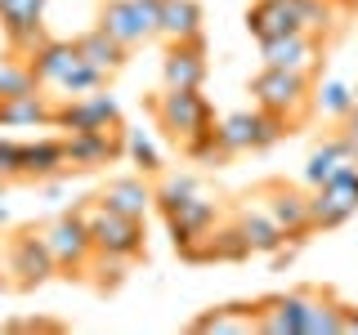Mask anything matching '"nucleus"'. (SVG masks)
I'll return each mask as SVG.
<instances>
[{
	"label": "nucleus",
	"mask_w": 358,
	"mask_h": 335,
	"mask_svg": "<svg viewBox=\"0 0 358 335\" xmlns=\"http://www.w3.org/2000/svg\"><path fill=\"white\" fill-rule=\"evenodd\" d=\"M157 210H162L166 228L175 237V251L188 264L206 260V237L224 219L220 197H206L197 188V174H157Z\"/></svg>",
	"instance_id": "nucleus-1"
},
{
	"label": "nucleus",
	"mask_w": 358,
	"mask_h": 335,
	"mask_svg": "<svg viewBox=\"0 0 358 335\" xmlns=\"http://www.w3.org/2000/svg\"><path fill=\"white\" fill-rule=\"evenodd\" d=\"M148 112L157 121V130L175 143L188 161L197 165H215V161H229L215 139V107L206 103L201 89H175L166 85L162 94L148 98Z\"/></svg>",
	"instance_id": "nucleus-2"
},
{
	"label": "nucleus",
	"mask_w": 358,
	"mask_h": 335,
	"mask_svg": "<svg viewBox=\"0 0 358 335\" xmlns=\"http://www.w3.org/2000/svg\"><path fill=\"white\" fill-rule=\"evenodd\" d=\"M345 9L336 0H251L246 9V31L255 40H273V36H291V31H309V36L327 40L341 27Z\"/></svg>",
	"instance_id": "nucleus-3"
},
{
	"label": "nucleus",
	"mask_w": 358,
	"mask_h": 335,
	"mask_svg": "<svg viewBox=\"0 0 358 335\" xmlns=\"http://www.w3.org/2000/svg\"><path fill=\"white\" fill-rule=\"evenodd\" d=\"M27 67L36 76L41 89H59V98H76V94H90V89H108V76L99 67H90L76 50V40H41L36 50L27 54Z\"/></svg>",
	"instance_id": "nucleus-4"
},
{
	"label": "nucleus",
	"mask_w": 358,
	"mask_h": 335,
	"mask_svg": "<svg viewBox=\"0 0 358 335\" xmlns=\"http://www.w3.org/2000/svg\"><path fill=\"white\" fill-rule=\"evenodd\" d=\"M76 210H81V219L90 223L94 255H103V260H126V264L148 255V228H143V219L121 215V210L103 206L99 197H85Z\"/></svg>",
	"instance_id": "nucleus-5"
},
{
	"label": "nucleus",
	"mask_w": 358,
	"mask_h": 335,
	"mask_svg": "<svg viewBox=\"0 0 358 335\" xmlns=\"http://www.w3.org/2000/svg\"><path fill=\"white\" fill-rule=\"evenodd\" d=\"M251 98L255 107L282 117L291 130L313 112V76L305 72H287V67H260L251 76Z\"/></svg>",
	"instance_id": "nucleus-6"
},
{
	"label": "nucleus",
	"mask_w": 358,
	"mask_h": 335,
	"mask_svg": "<svg viewBox=\"0 0 358 335\" xmlns=\"http://www.w3.org/2000/svg\"><path fill=\"white\" fill-rule=\"evenodd\" d=\"M5 273L14 290H36L50 277H59V264H54V251L45 241L41 223H27V228L5 237Z\"/></svg>",
	"instance_id": "nucleus-7"
},
{
	"label": "nucleus",
	"mask_w": 358,
	"mask_h": 335,
	"mask_svg": "<svg viewBox=\"0 0 358 335\" xmlns=\"http://www.w3.org/2000/svg\"><path fill=\"white\" fill-rule=\"evenodd\" d=\"M291 126L282 117H273V112L264 107H242V112H229V117L215 121V139L224 156H242V152H264L273 148L278 139H287Z\"/></svg>",
	"instance_id": "nucleus-8"
},
{
	"label": "nucleus",
	"mask_w": 358,
	"mask_h": 335,
	"mask_svg": "<svg viewBox=\"0 0 358 335\" xmlns=\"http://www.w3.org/2000/svg\"><path fill=\"white\" fill-rule=\"evenodd\" d=\"M41 228L54 251L59 277H90V268H94V237H90V223L81 219V210H63V215H54Z\"/></svg>",
	"instance_id": "nucleus-9"
},
{
	"label": "nucleus",
	"mask_w": 358,
	"mask_h": 335,
	"mask_svg": "<svg viewBox=\"0 0 358 335\" xmlns=\"http://www.w3.org/2000/svg\"><path fill=\"white\" fill-rule=\"evenodd\" d=\"M99 27L117 36L126 50L157 40V22H162V0H99Z\"/></svg>",
	"instance_id": "nucleus-10"
},
{
	"label": "nucleus",
	"mask_w": 358,
	"mask_h": 335,
	"mask_svg": "<svg viewBox=\"0 0 358 335\" xmlns=\"http://www.w3.org/2000/svg\"><path fill=\"white\" fill-rule=\"evenodd\" d=\"M255 197L264 201V210L278 219V228L287 232V241H309L313 237V210H309V193L296 184H287V179H264L260 188H255Z\"/></svg>",
	"instance_id": "nucleus-11"
},
{
	"label": "nucleus",
	"mask_w": 358,
	"mask_h": 335,
	"mask_svg": "<svg viewBox=\"0 0 358 335\" xmlns=\"http://www.w3.org/2000/svg\"><path fill=\"white\" fill-rule=\"evenodd\" d=\"M313 290L318 286H296V290H278V295L255 299V331H264V335H305Z\"/></svg>",
	"instance_id": "nucleus-12"
},
{
	"label": "nucleus",
	"mask_w": 358,
	"mask_h": 335,
	"mask_svg": "<svg viewBox=\"0 0 358 335\" xmlns=\"http://www.w3.org/2000/svg\"><path fill=\"white\" fill-rule=\"evenodd\" d=\"M112 126H121V107L103 89H90V94H76V98H59L54 130L85 134V130H112Z\"/></svg>",
	"instance_id": "nucleus-13"
},
{
	"label": "nucleus",
	"mask_w": 358,
	"mask_h": 335,
	"mask_svg": "<svg viewBox=\"0 0 358 335\" xmlns=\"http://www.w3.org/2000/svg\"><path fill=\"white\" fill-rule=\"evenodd\" d=\"M0 36H5L9 54L27 59L41 40H50V31H45V0H0Z\"/></svg>",
	"instance_id": "nucleus-14"
},
{
	"label": "nucleus",
	"mask_w": 358,
	"mask_h": 335,
	"mask_svg": "<svg viewBox=\"0 0 358 335\" xmlns=\"http://www.w3.org/2000/svg\"><path fill=\"white\" fill-rule=\"evenodd\" d=\"M322 54H327V40L309 36V31H291V36L260 40L264 67H287V72H305V76L322 72Z\"/></svg>",
	"instance_id": "nucleus-15"
},
{
	"label": "nucleus",
	"mask_w": 358,
	"mask_h": 335,
	"mask_svg": "<svg viewBox=\"0 0 358 335\" xmlns=\"http://www.w3.org/2000/svg\"><path fill=\"white\" fill-rule=\"evenodd\" d=\"M63 139H67V161H72L76 174L103 170V165H112V161H121V156H126V126L85 130V134H63Z\"/></svg>",
	"instance_id": "nucleus-16"
},
{
	"label": "nucleus",
	"mask_w": 358,
	"mask_h": 335,
	"mask_svg": "<svg viewBox=\"0 0 358 335\" xmlns=\"http://www.w3.org/2000/svg\"><path fill=\"white\" fill-rule=\"evenodd\" d=\"M233 219H238V228H242V237L246 246H251V255H282V246H287V232L278 228V219L264 210V201L255 197V193H246L238 206L229 210Z\"/></svg>",
	"instance_id": "nucleus-17"
},
{
	"label": "nucleus",
	"mask_w": 358,
	"mask_h": 335,
	"mask_svg": "<svg viewBox=\"0 0 358 335\" xmlns=\"http://www.w3.org/2000/svg\"><path fill=\"white\" fill-rule=\"evenodd\" d=\"M210 63H206V36L201 40H184V45H166L162 59V81L175 89H201Z\"/></svg>",
	"instance_id": "nucleus-18"
},
{
	"label": "nucleus",
	"mask_w": 358,
	"mask_h": 335,
	"mask_svg": "<svg viewBox=\"0 0 358 335\" xmlns=\"http://www.w3.org/2000/svg\"><path fill=\"white\" fill-rule=\"evenodd\" d=\"M94 197L103 201V206L121 210V215H134V219H143L157 206V188L143 174H117V179H108Z\"/></svg>",
	"instance_id": "nucleus-19"
},
{
	"label": "nucleus",
	"mask_w": 358,
	"mask_h": 335,
	"mask_svg": "<svg viewBox=\"0 0 358 335\" xmlns=\"http://www.w3.org/2000/svg\"><path fill=\"white\" fill-rule=\"evenodd\" d=\"M72 170L67 161V139L63 134H50V139H31L22 143V184H45V179H59Z\"/></svg>",
	"instance_id": "nucleus-20"
},
{
	"label": "nucleus",
	"mask_w": 358,
	"mask_h": 335,
	"mask_svg": "<svg viewBox=\"0 0 358 335\" xmlns=\"http://www.w3.org/2000/svg\"><path fill=\"white\" fill-rule=\"evenodd\" d=\"M54 112H59V103H54V98L36 85V89H22V94L0 98V126H5V130H18V126H54Z\"/></svg>",
	"instance_id": "nucleus-21"
},
{
	"label": "nucleus",
	"mask_w": 358,
	"mask_h": 335,
	"mask_svg": "<svg viewBox=\"0 0 358 335\" xmlns=\"http://www.w3.org/2000/svg\"><path fill=\"white\" fill-rule=\"evenodd\" d=\"M76 50H81V59H85L90 67H99V72H103L108 81H112V76H117L121 67H126V59H130L126 45H121L117 36H108V31L99 27V22H94L90 31H81V36H76Z\"/></svg>",
	"instance_id": "nucleus-22"
},
{
	"label": "nucleus",
	"mask_w": 358,
	"mask_h": 335,
	"mask_svg": "<svg viewBox=\"0 0 358 335\" xmlns=\"http://www.w3.org/2000/svg\"><path fill=\"white\" fill-rule=\"evenodd\" d=\"M157 40H166V45L201 40V5H197V0H162Z\"/></svg>",
	"instance_id": "nucleus-23"
},
{
	"label": "nucleus",
	"mask_w": 358,
	"mask_h": 335,
	"mask_svg": "<svg viewBox=\"0 0 358 335\" xmlns=\"http://www.w3.org/2000/svg\"><path fill=\"white\" fill-rule=\"evenodd\" d=\"M188 331L197 335H224V331H255V299H242V304H215L206 313H197L188 322Z\"/></svg>",
	"instance_id": "nucleus-24"
},
{
	"label": "nucleus",
	"mask_w": 358,
	"mask_h": 335,
	"mask_svg": "<svg viewBox=\"0 0 358 335\" xmlns=\"http://www.w3.org/2000/svg\"><path fill=\"white\" fill-rule=\"evenodd\" d=\"M345 161H358L354 156V148L341 139V134H327V139L318 143V148L309 152V161H305V184L309 188H318V184H327V179L341 170Z\"/></svg>",
	"instance_id": "nucleus-25"
},
{
	"label": "nucleus",
	"mask_w": 358,
	"mask_h": 335,
	"mask_svg": "<svg viewBox=\"0 0 358 335\" xmlns=\"http://www.w3.org/2000/svg\"><path fill=\"white\" fill-rule=\"evenodd\" d=\"M341 331H345V299L336 290L318 286L313 304H309V318H305V335H341Z\"/></svg>",
	"instance_id": "nucleus-26"
},
{
	"label": "nucleus",
	"mask_w": 358,
	"mask_h": 335,
	"mask_svg": "<svg viewBox=\"0 0 358 335\" xmlns=\"http://www.w3.org/2000/svg\"><path fill=\"white\" fill-rule=\"evenodd\" d=\"M251 255V246H246L242 237V228H238V219L233 215H224L215 228H210V237H206V260H224V264H238Z\"/></svg>",
	"instance_id": "nucleus-27"
},
{
	"label": "nucleus",
	"mask_w": 358,
	"mask_h": 335,
	"mask_svg": "<svg viewBox=\"0 0 358 335\" xmlns=\"http://www.w3.org/2000/svg\"><path fill=\"white\" fill-rule=\"evenodd\" d=\"M313 107H318L322 117H331V121H345L358 107V89L350 81H322V89L313 94Z\"/></svg>",
	"instance_id": "nucleus-28"
},
{
	"label": "nucleus",
	"mask_w": 358,
	"mask_h": 335,
	"mask_svg": "<svg viewBox=\"0 0 358 335\" xmlns=\"http://www.w3.org/2000/svg\"><path fill=\"white\" fill-rule=\"evenodd\" d=\"M126 156L134 165H139L148 179H157V174H166V161H162V152L152 148V139H143L139 130H126Z\"/></svg>",
	"instance_id": "nucleus-29"
},
{
	"label": "nucleus",
	"mask_w": 358,
	"mask_h": 335,
	"mask_svg": "<svg viewBox=\"0 0 358 335\" xmlns=\"http://www.w3.org/2000/svg\"><path fill=\"white\" fill-rule=\"evenodd\" d=\"M22 89H36V76H31V67L27 59H9V63H0V98H9V94H22Z\"/></svg>",
	"instance_id": "nucleus-30"
},
{
	"label": "nucleus",
	"mask_w": 358,
	"mask_h": 335,
	"mask_svg": "<svg viewBox=\"0 0 358 335\" xmlns=\"http://www.w3.org/2000/svg\"><path fill=\"white\" fill-rule=\"evenodd\" d=\"M22 184V143L18 139H0V188Z\"/></svg>",
	"instance_id": "nucleus-31"
},
{
	"label": "nucleus",
	"mask_w": 358,
	"mask_h": 335,
	"mask_svg": "<svg viewBox=\"0 0 358 335\" xmlns=\"http://www.w3.org/2000/svg\"><path fill=\"white\" fill-rule=\"evenodd\" d=\"M336 134H341V139H345V143L354 148V156H358V107H354V112H350L345 121H336Z\"/></svg>",
	"instance_id": "nucleus-32"
},
{
	"label": "nucleus",
	"mask_w": 358,
	"mask_h": 335,
	"mask_svg": "<svg viewBox=\"0 0 358 335\" xmlns=\"http://www.w3.org/2000/svg\"><path fill=\"white\" fill-rule=\"evenodd\" d=\"M5 331H63V322H45V318H31V322H5Z\"/></svg>",
	"instance_id": "nucleus-33"
},
{
	"label": "nucleus",
	"mask_w": 358,
	"mask_h": 335,
	"mask_svg": "<svg viewBox=\"0 0 358 335\" xmlns=\"http://www.w3.org/2000/svg\"><path fill=\"white\" fill-rule=\"evenodd\" d=\"M345 331H358V304H345Z\"/></svg>",
	"instance_id": "nucleus-34"
},
{
	"label": "nucleus",
	"mask_w": 358,
	"mask_h": 335,
	"mask_svg": "<svg viewBox=\"0 0 358 335\" xmlns=\"http://www.w3.org/2000/svg\"><path fill=\"white\" fill-rule=\"evenodd\" d=\"M336 5H341V9H345V14H354V9H350V0H336Z\"/></svg>",
	"instance_id": "nucleus-35"
},
{
	"label": "nucleus",
	"mask_w": 358,
	"mask_h": 335,
	"mask_svg": "<svg viewBox=\"0 0 358 335\" xmlns=\"http://www.w3.org/2000/svg\"><path fill=\"white\" fill-rule=\"evenodd\" d=\"M5 219H9V215H5V206H0V228H5Z\"/></svg>",
	"instance_id": "nucleus-36"
},
{
	"label": "nucleus",
	"mask_w": 358,
	"mask_h": 335,
	"mask_svg": "<svg viewBox=\"0 0 358 335\" xmlns=\"http://www.w3.org/2000/svg\"><path fill=\"white\" fill-rule=\"evenodd\" d=\"M0 286H9V277H5V273H0Z\"/></svg>",
	"instance_id": "nucleus-37"
},
{
	"label": "nucleus",
	"mask_w": 358,
	"mask_h": 335,
	"mask_svg": "<svg viewBox=\"0 0 358 335\" xmlns=\"http://www.w3.org/2000/svg\"><path fill=\"white\" fill-rule=\"evenodd\" d=\"M354 89H358V85H354Z\"/></svg>",
	"instance_id": "nucleus-38"
}]
</instances>
